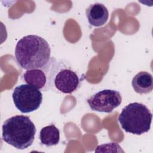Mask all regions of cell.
<instances>
[{
	"instance_id": "cell-9",
	"label": "cell",
	"mask_w": 153,
	"mask_h": 153,
	"mask_svg": "<svg viewBox=\"0 0 153 153\" xmlns=\"http://www.w3.org/2000/svg\"><path fill=\"white\" fill-rule=\"evenodd\" d=\"M131 85L134 91L139 94H148L153 89V78L148 72L140 71L132 79Z\"/></svg>"
},
{
	"instance_id": "cell-8",
	"label": "cell",
	"mask_w": 153,
	"mask_h": 153,
	"mask_svg": "<svg viewBox=\"0 0 153 153\" xmlns=\"http://www.w3.org/2000/svg\"><path fill=\"white\" fill-rule=\"evenodd\" d=\"M23 78L27 84L34 86L39 90L46 91L48 79L45 67L41 69L26 70L23 74Z\"/></svg>"
},
{
	"instance_id": "cell-2",
	"label": "cell",
	"mask_w": 153,
	"mask_h": 153,
	"mask_svg": "<svg viewBox=\"0 0 153 153\" xmlns=\"http://www.w3.org/2000/svg\"><path fill=\"white\" fill-rule=\"evenodd\" d=\"M45 69L48 79L46 91L71 94L81 85L82 79L79 74L65 60L52 57Z\"/></svg>"
},
{
	"instance_id": "cell-1",
	"label": "cell",
	"mask_w": 153,
	"mask_h": 153,
	"mask_svg": "<svg viewBox=\"0 0 153 153\" xmlns=\"http://www.w3.org/2000/svg\"><path fill=\"white\" fill-rule=\"evenodd\" d=\"M51 48L42 37L29 35L22 38L15 48V57L20 66L25 69L45 67L51 58Z\"/></svg>"
},
{
	"instance_id": "cell-7",
	"label": "cell",
	"mask_w": 153,
	"mask_h": 153,
	"mask_svg": "<svg viewBox=\"0 0 153 153\" xmlns=\"http://www.w3.org/2000/svg\"><path fill=\"white\" fill-rule=\"evenodd\" d=\"M85 14L88 23L95 27L104 25L109 18L108 10L99 2L90 4L86 9Z\"/></svg>"
},
{
	"instance_id": "cell-4",
	"label": "cell",
	"mask_w": 153,
	"mask_h": 153,
	"mask_svg": "<svg viewBox=\"0 0 153 153\" xmlns=\"http://www.w3.org/2000/svg\"><path fill=\"white\" fill-rule=\"evenodd\" d=\"M152 114L148 108L140 103H130L118 116L121 128L127 133L140 135L151 128Z\"/></svg>"
},
{
	"instance_id": "cell-6",
	"label": "cell",
	"mask_w": 153,
	"mask_h": 153,
	"mask_svg": "<svg viewBox=\"0 0 153 153\" xmlns=\"http://www.w3.org/2000/svg\"><path fill=\"white\" fill-rule=\"evenodd\" d=\"M122 102L120 93L117 90L106 89L98 91L90 97L87 102L90 109L100 112L110 113Z\"/></svg>"
},
{
	"instance_id": "cell-3",
	"label": "cell",
	"mask_w": 153,
	"mask_h": 153,
	"mask_svg": "<svg viewBox=\"0 0 153 153\" xmlns=\"http://www.w3.org/2000/svg\"><path fill=\"white\" fill-rule=\"evenodd\" d=\"M36 131L35 126L29 117L15 115L4 123L2 139L17 149H25L32 144Z\"/></svg>"
},
{
	"instance_id": "cell-5",
	"label": "cell",
	"mask_w": 153,
	"mask_h": 153,
	"mask_svg": "<svg viewBox=\"0 0 153 153\" xmlns=\"http://www.w3.org/2000/svg\"><path fill=\"white\" fill-rule=\"evenodd\" d=\"M12 97L15 106L22 113L37 110L42 102L40 90L27 84L17 86L13 92Z\"/></svg>"
},
{
	"instance_id": "cell-10",
	"label": "cell",
	"mask_w": 153,
	"mask_h": 153,
	"mask_svg": "<svg viewBox=\"0 0 153 153\" xmlns=\"http://www.w3.org/2000/svg\"><path fill=\"white\" fill-rule=\"evenodd\" d=\"M39 140L42 145L48 147L57 145L60 140L59 130L54 124L43 127L39 132Z\"/></svg>"
}]
</instances>
